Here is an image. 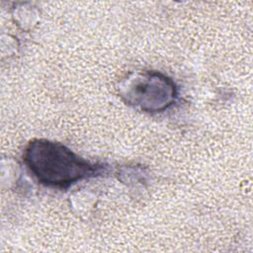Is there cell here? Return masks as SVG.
I'll return each mask as SVG.
<instances>
[{
	"label": "cell",
	"mask_w": 253,
	"mask_h": 253,
	"mask_svg": "<svg viewBox=\"0 0 253 253\" xmlns=\"http://www.w3.org/2000/svg\"><path fill=\"white\" fill-rule=\"evenodd\" d=\"M23 161L39 183L55 189H66L105 170L103 164L90 162L66 145L45 138L31 140L25 147Z\"/></svg>",
	"instance_id": "obj_1"
},
{
	"label": "cell",
	"mask_w": 253,
	"mask_h": 253,
	"mask_svg": "<svg viewBox=\"0 0 253 253\" xmlns=\"http://www.w3.org/2000/svg\"><path fill=\"white\" fill-rule=\"evenodd\" d=\"M118 91L126 104L148 114L166 111L178 97L175 82L167 75L153 70L128 73L120 81Z\"/></svg>",
	"instance_id": "obj_2"
}]
</instances>
